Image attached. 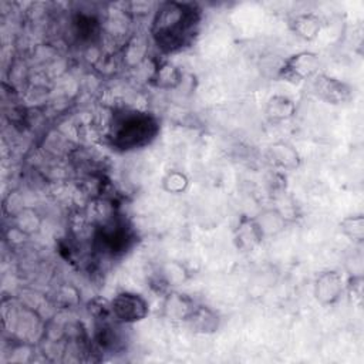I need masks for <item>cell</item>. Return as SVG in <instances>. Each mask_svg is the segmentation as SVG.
Wrapping results in <instances>:
<instances>
[{
    "mask_svg": "<svg viewBox=\"0 0 364 364\" xmlns=\"http://www.w3.org/2000/svg\"><path fill=\"white\" fill-rule=\"evenodd\" d=\"M181 80L182 74L179 68L166 60L159 61L151 75V82L159 88H173L181 82Z\"/></svg>",
    "mask_w": 364,
    "mask_h": 364,
    "instance_id": "5bb4252c",
    "label": "cell"
},
{
    "mask_svg": "<svg viewBox=\"0 0 364 364\" xmlns=\"http://www.w3.org/2000/svg\"><path fill=\"white\" fill-rule=\"evenodd\" d=\"M313 92L316 97L330 105H341L351 100L353 88L347 82L327 74H316L313 78Z\"/></svg>",
    "mask_w": 364,
    "mask_h": 364,
    "instance_id": "8992f818",
    "label": "cell"
},
{
    "mask_svg": "<svg viewBox=\"0 0 364 364\" xmlns=\"http://www.w3.org/2000/svg\"><path fill=\"white\" fill-rule=\"evenodd\" d=\"M341 233L353 243H363L364 240V216L361 213L348 215L340 220Z\"/></svg>",
    "mask_w": 364,
    "mask_h": 364,
    "instance_id": "e0dca14e",
    "label": "cell"
},
{
    "mask_svg": "<svg viewBox=\"0 0 364 364\" xmlns=\"http://www.w3.org/2000/svg\"><path fill=\"white\" fill-rule=\"evenodd\" d=\"M158 131V121L149 112L121 109L112 114L107 136L115 149L131 151L148 145Z\"/></svg>",
    "mask_w": 364,
    "mask_h": 364,
    "instance_id": "7a4b0ae2",
    "label": "cell"
},
{
    "mask_svg": "<svg viewBox=\"0 0 364 364\" xmlns=\"http://www.w3.org/2000/svg\"><path fill=\"white\" fill-rule=\"evenodd\" d=\"M185 323H188L193 331L202 334H210L219 328L218 314L203 304H196Z\"/></svg>",
    "mask_w": 364,
    "mask_h": 364,
    "instance_id": "7c38bea8",
    "label": "cell"
},
{
    "mask_svg": "<svg viewBox=\"0 0 364 364\" xmlns=\"http://www.w3.org/2000/svg\"><path fill=\"white\" fill-rule=\"evenodd\" d=\"M346 290L353 296L354 300L361 303L363 300V276L361 274H353L346 282Z\"/></svg>",
    "mask_w": 364,
    "mask_h": 364,
    "instance_id": "d6986e66",
    "label": "cell"
},
{
    "mask_svg": "<svg viewBox=\"0 0 364 364\" xmlns=\"http://www.w3.org/2000/svg\"><path fill=\"white\" fill-rule=\"evenodd\" d=\"M202 9L193 1L159 3L149 26L152 43L162 54H173L192 44L199 33Z\"/></svg>",
    "mask_w": 364,
    "mask_h": 364,
    "instance_id": "6da1fadb",
    "label": "cell"
},
{
    "mask_svg": "<svg viewBox=\"0 0 364 364\" xmlns=\"http://www.w3.org/2000/svg\"><path fill=\"white\" fill-rule=\"evenodd\" d=\"M196 304L198 303L188 294L171 291L164 300L162 313L171 321H186Z\"/></svg>",
    "mask_w": 364,
    "mask_h": 364,
    "instance_id": "9c48e42d",
    "label": "cell"
},
{
    "mask_svg": "<svg viewBox=\"0 0 364 364\" xmlns=\"http://www.w3.org/2000/svg\"><path fill=\"white\" fill-rule=\"evenodd\" d=\"M161 185L165 192L179 195V193H183L189 188V178L182 171L171 169L162 176Z\"/></svg>",
    "mask_w": 364,
    "mask_h": 364,
    "instance_id": "ac0fdd59",
    "label": "cell"
},
{
    "mask_svg": "<svg viewBox=\"0 0 364 364\" xmlns=\"http://www.w3.org/2000/svg\"><path fill=\"white\" fill-rule=\"evenodd\" d=\"M263 239L264 237L255 218H249L246 215L240 216L233 232V240L236 247L247 252V250H252L255 246H257Z\"/></svg>",
    "mask_w": 364,
    "mask_h": 364,
    "instance_id": "30bf717a",
    "label": "cell"
},
{
    "mask_svg": "<svg viewBox=\"0 0 364 364\" xmlns=\"http://www.w3.org/2000/svg\"><path fill=\"white\" fill-rule=\"evenodd\" d=\"M263 237L266 236H272V235H276L277 232H280L284 225H286V219L284 216L276 210V209H269V210H264L263 213H260L259 216L255 218Z\"/></svg>",
    "mask_w": 364,
    "mask_h": 364,
    "instance_id": "2e32d148",
    "label": "cell"
},
{
    "mask_svg": "<svg viewBox=\"0 0 364 364\" xmlns=\"http://www.w3.org/2000/svg\"><path fill=\"white\" fill-rule=\"evenodd\" d=\"M266 156L267 161L280 171H294L301 162L297 149L286 141H277L269 145Z\"/></svg>",
    "mask_w": 364,
    "mask_h": 364,
    "instance_id": "ba28073f",
    "label": "cell"
},
{
    "mask_svg": "<svg viewBox=\"0 0 364 364\" xmlns=\"http://www.w3.org/2000/svg\"><path fill=\"white\" fill-rule=\"evenodd\" d=\"M346 290L343 274L337 270H324L314 280V297L323 306L336 304Z\"/></svg>",
    "mask_w": 364,
    "mask_h": 364,
    "instance_id": "52a82bcc",
    "label": "cell"
},
{
    "mask_svg": "<svg viewBox=\"0 0 364 364\" xmlns=\"http://www.w3.org/2000/svg\"><path fill=\"white\" fill-rule=\"evenodd\" d=\"M296 109H297L296 104L291 98L276 94L267 100L264 111H266V117L270 121L280 122V121H287L293 118L296 114Z\"/></svg>",
    "mask_w": 364,
    "mask_h": 364,
    "instance_id": "4fadbf2b",
    "label": "cell"
},
{
    "mask_svg": "<svg viewBox=\"0 0 364 364\" xmlns=\"http://www.w3.org/2000/svg\"><path fill=\"white\" fill-rule=\"evenodd\" d=\"M112 318L119 324H134L149 313L148 301L138 293L121 291L109 301Z\"/></svg>",
    "mask_w": 364,
    "mask_h": 364,
    "instance_id": "5b68a950",
    "label": "cell"
},
{
    "mask_svg": "<svg viewBox=\"0 0 364 364\" xmlns=\"http://www.w3.org/2000/svg\"><path fill=\"white\" fill-rule=\"evenodd\" d=\"M14 225L13 228L17 229L23 236H30L36 233L41 226V218L33 208H23L17 215L13 216Z\"/></svg>",
    "mask_w": 364,
    "mask_h": 364,
    "instance_id": "9a60e30c",
    "label": "cell"
},
{
    "mask_svg": "<svg viewBox=\"0 0 364 364\" xmlns=\"http://www.w3.org/2000/svg\"><path fill=\"white\" fill-rule=\"evenodd\" d=\"M289 26L299 38L313 41L321 30V18L316 13H300L290 20Z\"/></svg>",
    "mask_w": 364,
    "mask_h": 364,
    "instance_id": "8fae6325",
    "label": "cell"
},
{
    "mask_svg": "<svg viewBox=\"0 0 364 364\" xmlns=\"http://www.w3.org/2000/svg\"><path fill=\"white\" fill-rule=\"evenodd\" d=\"M320 58L318 54L310 50H303L289 55L277 70V77L282 81L290 84H299L301 81L313 78L318 74Z\"/></svg>",
    "mask_w": 364,
    "mask_h": 364,
    "instance_id": "277c9868",
    "label": "cell"
},
{
    "mask_svg": "<svg viewBox=\"0 0 364 364\" xmlns=\"http://www.w3.org/2000/svg\"><path fill=\"white\" fill-rule=\"evenodd\" d=\"M3 326L20 343H33L41 336V317L37 311L26 304L11 301L3 303Z\"/></svg>",
    "mask_w": 364,
    "mask_h": 364,
    "instance_id": "3957f363",
    "label": "cell"
}]
</instances>
